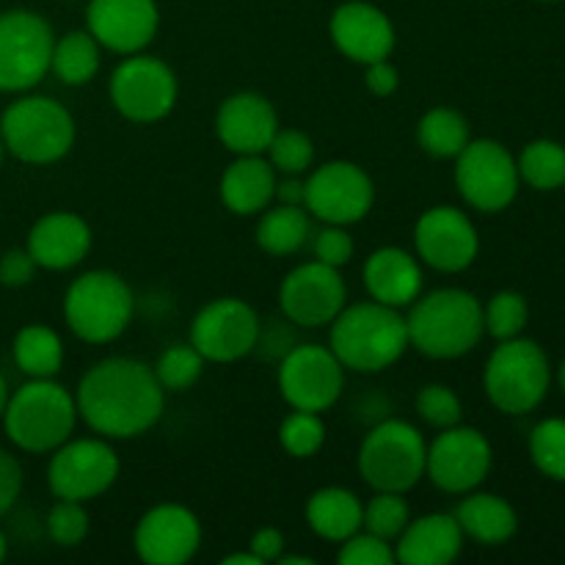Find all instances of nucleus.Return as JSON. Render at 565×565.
I'll use <instances>...</instances> for the list:
<instances>
[{
  "mask_svg": "<svg viewBox=\"0 0 565 565\" xmlns=\"http://www.w3.org/2000/svg\"><path fill=\"white\" fill-rule=\"evenodd\" d=\"M414 248L419 263L439 274H461L478 259L480 235L472 218L452 204H436L417 218Z\"/></svg>",
  "mask_w": 565,
  "mask_h": 565,
  "instance_id": "18",
  "label": "nucleus"
},
{
  "mask_svg": "<svg viewBox=\"0 0 565 565\" xmlns=\"http://www.w3.org/2000/svg\"><path fill=\"white\" fill-rule=\"evenodd\" d=\"M494 450L486 434L469 425H452L436 434L425 458V478L445 494H469L489 478Z\"/></svg>",
  "mask_w": 565,
  "mask_h": 565,
  "instance_id": "15",
  "label": "nucleus"
},
{
  "mask_svg": "<svg viewBox=\"0 0 565 565\" xmlns=\"http://www.w3.org/2000/svg\"><path fill=\"white\" fill-rule=\"evenodd\" d=\"M0 423L17 450L50 456L55 447L72 439L81 423L75 392L61 386L55 379H31L11 392Z\"/></svg>",
  "mask_w": 565,
  "mask_h": 565,
  "instance_id": "4",
  "label": "nucleus"
},
{
  "mask_svg": "<svg viewBox=\"0 0 565 565\" xmlns=\"http://www.w3.org/2000/svg\"><path fill=\"white\" fill-rule=\"evenodd\" d=\"M463 530L452 513L412 519L395 541V561L403 565H450L463 550Z\"/></svg>",
  "mask_w": 565,
  "mask_h": 565,
  "instance_id": "25",
  "label": "nucleus"
},
{
  "mask_svg": "<svg viewBox=\"0 0 565 565\" xmlns=\"http://www.w3.org/2000/svg\"><path fill=\"white\" fill-rule=\"evenodd\" d=\"M541 3H555V0H541Z\"/></svg>",
  "mask_w": 565,
  "mask_h": 565,
  "instance_id": "55",
  "label": "nucleus"
},
{
  "mask_svg": "<svg viewBox=\"0 0 565 565\" xmlns=\"http://www.w3.org/2000/svg\"><path fill=\"white\" fill-rule=\"evenodd\" d=\"M329 348L351 373L373 375L395 367L412 348L401 309L379 301L345 303L329 323Z\"/></svg>",
  "mask_w": 565,
  "mask_h": 565,
  "instance_id": "2",
  "label": "nucleus"
},
{
  "mask_svg": "<svg viewBox=\"0 0 565 565\" xmlns=\"http://www.w3.org/2000/svg\"><path fill=\"white\" fill-rule=\"evenodd\" d=\"M414 408H417L419 419L436 430L452 428L463 417L461 397L447 384H425L414 397Z\"/></svg>",
  "mask_w": 565,
  "mask_h": 565,
  "instance_id": "40",
  "label": "nucleus"
},
{
  "mask_svg": "<svg viewBox=\"0 0 565 565\" xmlns=\"http://www.w3.org/2000/svg\"><path fill=\"white\" fill-rule=\"evenodd\" d=\"M340 565H392L395 561V544L379 539V535L359 530L351 539H345L337 552Z\"/></svg>",
  "mask_w": 565,
  "mask_h": 565,
  "instance_id": "42",
  "label": "nucleus"
},
{
  "mask_svg": "<svg viewBox=\"0 0 565 565\" xmlns=\"http://www.w3.org/2000/svg\"><path fill=\"white\" fill-rule=\"evenodd\" d=\"M287 550V539L279 527H259L248 539V552L259 557V563H276Z\"/></svg>",
  "mask_w": 565,
  "mask_h": 565,
  "instance_id": "47",
  "label": "nucleus"
},
{
  "mask_svg": "<svg viewBox=\"0 0 565 565\" xmlns=\"http://www.w3.org/2000/svg\"><path fill=\"white\" fill-rule=\"evenodd\" d=\"M279 127L274 103L257 92L230 94L215 114V136L232 154H265Z\"/></svg>",
  "mask_w": 565,
  "mask_h": 565,
  "instance_id": "22",
  "label": "nucleus"
},
{
  "mask_svg": "<svg viewBox=\"0 0 565 565\" xmlns=\"http://www.w3.org/2000/svg\"><path fill=\"white\" fill-rule=\"evenodd\" d=\"M108 94L114 108L136 125H154L174 110L180 97L177 72L163 58L147 53L125 55L110 72Z\"/></svg>",
  "mask_w": 565,
  "mask_h": 565,
  "instance_id": "11",
  "label": "nucleus"
},
{
  "mask_svg": "<svg viewBox=\"0 0 565 565\" xmlns=\"http://www.w3.org/2000/svg\"><path fill=\"white\" fill-rule=\"evenodd\" d=\"M265 158L274 166L276 174L303 177L309 174V169L315 166V143L307 132L279 127L274 141H270V147L265 149Z\"/></svg>",
  "mask_w": 565,
  "mask_h": 565,
  "instance_id": "36",
  "label": "nucleus"
},
{
  "mask_svg": "<svg viewBox=\"0 0 565 565\" xmlns=\"http://www.w3.org/2000/svg\"><path fill=\"white\" fill-rule=\"evenodd\" d=\"M75 403L86 428L103 439H138L163 417L166 390L141 359L108 356L83 373Z\"/></svg>",
  "mask_w": 565,
  "mask_h": 565,
  "instance_id": "1",
  "label": "nucleus"
},
{
  "mask_svg": "<svg viewBox=\"0 0 565 565\" xmlns=\"http://www.w3.org/2000/svg\"><path fill=\"white\" fill-rule=\"evenodd\" d=\"M469 141L467 116L452 108H430L417 125V143L436 160H456Z\"/></svg>",
  "mask_w": 565,
  "mask_h": 565,
  "instance_id": "32",
  "label": "nucleus"
},
{
  "mask_svg": "<svg viewBox=\"0 0 565 565\" xmlns=\"http://www.w3.org/2000/svg\"><path fill=\"white\" fill-rule=\"evenodd\" d=\"M552 384V367L544 348L533 340H502L483 370V390L502 414H530L544 403Z\"/></svg>",
  "mask_w": 565,
  "mask_h": 565,
  "instance_id": "8",
  "label": "nucleus"
},
{
  "mask_svg": "<svg viewBox=\"0 0 565 565\" xmlns=\"http://www.w3.org/2000/svg\"><path fill=\"white\" fill-rule=\"evenodd\" d=\"M36 259L31 257L28 248H9L0 257V285L11 287V290H20V287L31 285L33 276H36Z\"/></svg>",
  "mask_w": 565,
  "mask_h": 565,
  "instance_id": "44",
  "label": "nucleus"
},
{
  "mask_svg": "<svg viewBox=\"0 0 565 565\" xmlns=\"http://www.w3.org/2000/svg\"><path fill=\"white\" fill-rule=\"evenodd\" d=\"M279 445L292 458L318 456L320 447L326 445L323 417L315 412H298V408H292L285 417V423L279 425Z\"/></svg>",
  "mask_w": 565,
  "mask_h": 565,
  "instance_id": "39",
  "label": "nucleus"
},
{
  "mask_svg": "<svg viewBox=\"0 0 565 565\" xmlns=\"http://www.w3.org/2000/svg\"><path fill=\"white\" fill-rule=\"evenodd\" d=\"M362 513L364 502L353 491L342 489V486H323V489L309 497L307 508H303L309 530L318 539L331 541V544H342L353 533H359L362 530Z\"/></svg>",
  "mask_w": 565,
  "mask_h": 565,
  "instance_id": "28",
  "label": "nucleus"
},
{
  "mask_svg": "<svg viewBox=\"0 0 565 565\" xmlns=\"http://www.w3.org/2000/svg\"><path fill=\"white\" fill-rule=\"evenodd\" d=\"M11 356L28 379H55L64 367V342L50 326H22L11 342Z\"/></svg>",
  "mask_w": 565,
  "mask_h": 565,
  "instance_id": "30",
  "label": "nucleus"
},
{
  "mask_svg": "<svg viewBox=\"0 0 565 565\" xmlns=\"http://www.w3.org/2000/svg\"><path fill=\"white\" fill-rule=\"evenodd\" d=\"M204 356L191 345V342H177L169 345L158 356V362L152 364L154 379L160 381V386L169 392H188L204 373Z\"/></svg>",
  "mask_w": 565,
  "mask_h": 565,
  "instance_id": "34",
  "label": "nucleus"
},
{
  "mask_svg": "<svg viewBox=\"0 0 565 565\" xmlns=\"http://www.w3.org/2000/svg\"><path fill=\"white\" fill-rule=\"evenodd\" d=\"M44 527H47V535L53 544L66 546V550L83 544L88 535V527H92V522H88L86 502L55 500V505L50 508Z\"/></svg>",
  "mask_w": 565,
  "mask_h": 565,
  "instance_id": "41",
  "label": "nucleus"
},
{
  "mask_svg": "<svg viewBox=\"0 0 565 565\" xmlns=\"http://www.w3.org/2000/svg\"><path fill=\"white\" fill-rule=\"evenodd\" d=\"M353 252H356V243H353L348 226L326 224L312 241L315 259L323 265H331V268H342V265L351 263Z\"/></svg>",
  "mask_w": 565,
  "mask_h": 565,
  "instance_id": "43",
  "label": "nucleus"
},
{
  "mask_svg": "<svg viewBox=\"0 0 565 565\" xmlns=\"http://www.w3.org/2000/svg\"><path fill=\"white\" fill-rule=\"evenodd\" d=\"M428 441L408 419H381L359 445L356 467L373 491L408 494L425 478Z\"/></svg>",
  "mask_w": 565,
  "mask_h": 565,
  "instance_id": "7",
  "label": "nucleus"
},
{
  "mask_svg": "<svg viewBox=\"0 0 565 565\" xmlns=\"http://www.w3.org/2000/svg\"><path fill=\"white\" fill-rule=\"evenodd\" d=\"M0 132L6 152L14 154L20 163L50 166L70 154L77 127L58 99L25 94L0 114Z\"/></svg>",
  "mask_w": 565,
  "mask_h": 565,
  "instance_id": "5",
  "label": "nucleus"
},
{
  "mask_svg": "<svg viewBox=\"0 0 565 565\" xmlns=\"http://www.w3.org/2000/svg\"><path fill=\"white\" fill-rule=\"evenodd\" d=\"M303 207L323 224L351 226L367 218L375 204V182L367 171L351 160H329L309 169Z\"/></svg>",
  "mask_w": 565,
  "mask_h": 565,
  "instance_id": "14",
  "label": "nucleus"
},
{
  "mask_svg": "<svg viewBox=\"0 0 565 565\" xmlns=\"http://www.w3.org/2000/svg\"><path fill=\"white\" fill-rule=\"evenodd\" d=\"M303 196H307V182L303 177L296 174H279L276 180V202L292 204V207H303Z\"/></svg>",
  "mask_w": 565,
  "mask_h": 565,
  "instance_id": "48",
  "label": "nucleus"
},
{
  "mask_svg": "<svg viewBox=\"0 0 565 565\" xmlns=\"http://www.w3.org/2000/svg\"><path fill=\"white\" fill-rule=\"evenodd\" d=\"M408 342L428 359H458L486 334L483 303L461 287H439L408 307Z\"/></svg>",
  "mask_w": 565,
  "mask_h": 565,
  "instance_id": "3",
  "label": "nucleus"
},
{
  "mask_svg": "<svg viewBox=\"0 0 565 565\" xmlns=\"http://www.w3.org/2000/svg\"><path fill=\"white\" fill-rule=\"evenodd\" d=\"M561 386H563V392H565V362L561 364Z\"/></svg>",
  "mask_w": 565,
  "mask_h": 565,
  "instance_id": "54",
  "label": "nucleus"
},
{
  "mask_svg": "<svg viewBox=\"0 0 565 565\" xmlns=\"http://www.w3.org/2000/svg\"><path fill=\"white\" fill-rule=\"evenodd\" d=\"M456 185L478 213H500L516 199L522 177L516 158L491 138L469 141L456 158Z\"/></svg>",
  "mask_w": 565,
  "mask_h": 565,
  "instance_id": "13",
  "label": "nucleus"
},
{
  "mask_svg": "<svg viewBox=\"0 0 565 565\" xmlns=\"http://www.w3.org/2000/svg\"><path fill=\"white\" fill-rule=\"evenodd\" d=\"M136 309L130 285L116 270H86L64 296V320L77 340L108 345L127 331Z\"/></svg>",
  "mask_w": 565,
  "mask_h": 565,
  "instance_id": "6",
  "label": "nucleus"
},
{
  "mask_svg": "<svg viewBox=\"0 0 565 565\" xmlns=\"http://www.w3.org/2000/svg\"><path fill=\"white\" fill-rule=\"evenodd\" d=\"M158 28V0H88L86 6V31L110 53H143Z\"/></svg>",
  "mask_w": 565,
  "mask_h": 565,
  "instance_id": "20",
  "label": "nucleus"
},
{
  "mask_svg": "<svg viewBox=\"0 0 565 565\" xmlns=\"http://www.w3.org/2000/svg\"><path fill=\"white\" fill-rule=\"evenodd\" d=\"M224 565H263L259 563V557L254 555V552H232V555H226L224 561H221Z\"/></svg>",
  "mask_w": 565,
  "mask_h": 565,
  "instance_id": "49",
  "label": "nucleus"
},
{
  "mask_svg": "<svg viewBox=\"0 0 565 565\" xmlns=\"http://www.w3.org/2000/svg\"><path fill=\"white\" fill-rule=\"evenodd\" d=\"M121 461L110 439L103 436H83L66 439L50 452L47 486L55 500L88 502L114 489L119 480Z\"/></svg>",
  "mask_w": 565,
  "mask_h": 565,
  "instance_id": "10",
  "label": "nucleus"
},
{
  "mask_svg": "<svg viewBox=\"0 0 565 565\" xmlns=\"http://www.w3.org/2000/svg\"><path fill=\"white\" fill-rule=\"evenodd\" d=\"M279 174L265 154H235L218 182L221 202L235 215H259L276 196Z\"/></svg>",
  "mask_w": 565,
  "mask_h": 565,
  "instance_id": "26",
  "label": "nucleus"
},
{
  "mask_svg": "<svg viewBox=\"0 0 565 565\" xmlns=\"http://www.w3.org/2000/svg\"><path fill=\"white\" fill-rule=\"evenodd\" d=\"M364 86L375 97H390L401 86V72H397V66L390 58L373 61V64L364 66Z\"/></svg>",
  "mask_w": 565,
  "mask_h": 565,
  "instance_id": "46",
  "label": "nucleus"
},
{
  "mask_svg": "<svg viewBox=\"0 0 565 565\" xmlns=\"http://www.w3.org/2000/svg\"><path fill=\"white\" fill-rule=\"evenodd\" d=\"M132 546L147 565H185L202 546V522L180 502H160L138 519Z\"/></svg>",
  "mask_w": 565,
  "mask_h": 565,
  "instance_id": "19",
  "label": "nucleus"
},
{
  "mask_svg": "<svg viewBox=\"0 0 565 565\" xmlns=\"http://www.w3.org/2000/svg\"><path fill=\"white\" fill-rule=\"evenodd\" d=\"M55 33L42 14L11 9L0 14V92L36 88L50 72Z\"/></svg>",
  "mask_w": 565,
  "mask_h": 565,
  "instance_id": "9",
  "label": "nucleus"
},
{
  "mask_svg": "<svg viewBox=\"0 0 565 565\" xmlns=\"http://www.w3.org/2000/svg\"><path fill=\"white\" fill-rule=\"evenodd\" d=\"M412 522V508H408L406 494H395V491H375L373 500L364 502L362 513V530L379 535V539L395 544L406 524Z\"/></svg>",
  "mask_w": 565,
  "mask_h": 565,
  "instance_id": "35",
  "label": "nucleus"
},
{
  "mask_svg": "<svg viewBox=\"0 0 565 565\" xmlns=\"http://www.w3.org/2000/svg\"><path fill=\"white\" fill-rule=\"evenodd\" d=\"M348 303V285L340 268L309 259L281 279L279 307L287 323L298 329H323Z\"/></svg>",
  "mask_w": 565,
  "mask_h": 565,
  "instance_id": "17",
  "label": "nucleus"
},
{
  "mask_svg": "<svg viewBox=\"0 0 565 565\" xmlns=\"http://www.w3.org/2000/svg\"><path fill=\"white\" fill-rule=\"evenodd\" d=\"M9 397H11V390H9V384H6V375L0 373V417H3L6 403H9Z\"/></svg>",
  "mask_w": 565,
  "mask_h": 565,
  "instance_id": "51",
  "label": "nucleus"
},
{
  "mask_svg": "<svg viewBox=\"0 0 565 565\" xmlns=\"http://www.w3.org/2000/svg\"><path fill=\"white\" fill-rule=\"evenodd\" d=\"M6 158V143H3V132H0V163H3Z\"/></svg>",
  "mask_w": 565,
  "mask_h": 565,
  "instance_id": "53",
  "label": "nucleus"
},
{
  "mask_svg": "<svg viewBox=\"0 0 565 565\" xmlns=\"http://www.w3.org/2000/svg\"><path fill=\"white\" fill-rule=\"evenodd\" d=\"M329 33L334 47L362 66L390 58L397 44L390 14L367 0H345L337 6L329 20Z\"/></svg>",
  "mask_w": 565,
  "mask_h": 565,
  "instance_id": "21",
  "label": "nucleus"
},
{
  "mask_svg": "<svg viewBox=\"0 0 565 565\" xmlns=\"http://www.w3.org/2000/svg\"><path fill=\"white\" fill-rule=\"evenodd\" d=\"M254 235L257 246L270 257H292L312 237V215L307 213V207H292V204L265 207Z\"/></svg>",
  "mask_w": 565,
  "mask_h": 565,
  "instance_id": "29",
  "label": "nucleus"
},
{
  "mask_svg": "<svg viewBox=\"0 0 565 565\" xmlns=\"http://www.w3.org/2000/svg\"><path fill=\"white\" fill-rule=\"evenodd\" d=\"M458 519V527L463 530V539H472L483 546H500L516 535L519 516L508 500L486 491H469L458 508L452 511Z\"/></svg>",
  "mask_w": 565,
  "mask_h": 565,
  "instance_id": "27",
  "label": "nucleus"
},
{
  "mask_svg": "<svg viewBox=\"0 0 565 565\" xmlns=\"http://www.w3.org/2000/svg\"><path fill=\"white\" fill-rule=\"evenodd\" d=\"M519 177L535 191H557L565 185V147L550 138L530 141L516 158Z\"/></svg>",
  "mask_w": 565,
  "mask_h": 565,
  "instance_id": "33",
  "label": "nucleus"
},
{
  "mask_svg": "<svg viewBox=\"0 0 565 565\" xmlns=\"http://www.w3.org/2000/svg\"><path fill=\"white\" fill-rule=\"evenodd\" d=\"M22 494V467L17 456L0 447V516L14 508V502Z\"/></svg>",
  "mask_w": 565,
  "mask_h": 565,
  "instance_id": "45",
  "label": "nucleus"
},
{
  "mask_svg": "<svg viewBox=\"0 0 565 565\" xmlns=\"http://www.w3.org/2000/svg\"><path fill=\"white\" fill-rule=\"evenodd\" d=\"M259 315L248 301L235 296L204 303L191 323V345L204 362L232 364L254 353L259 340Z\"/></svg>",
  "mask_w": 565,
  "mask_h": 565,
  "instance_id": "16",
  "label": "nucleus"
},
{
  "mask_svg": "<svg viewBox=\"0 0 565 565\" xmlns=\"http://www.w3.org/2000/svg\"><path fill=\"white\" fill-rule=\"evenodd\" d=\"M103 64V44L88 31H70L53 44V61L50 72H55L66 86H86L97 77Z\"/></svg>",
  "mask_w": 565,
  "mask_h": 565,
  "instance_id": "31",
  "label": "nucleus"
},
{
  "mask_svg": "<svg viewBox=\"0 0 565 565\" xmlns=\"http://www.w3.org/2000/svg\"><path fill=\"white\" fill-rule=\"evenodd\" d=\"M92 226L70 210H53L42 215L28 232L25 248L44 270H70L92 252Z\"/></svg>",
  "mask_w": 565,
  "mask_h": 565,
  "instance_id": "23",
  "label": "nucleus"
},
{
  "mask_svg": "<svg viewBox=\"0 0 565 565\" xmlns=\"http://www.w3.org/2000/svg\"><path fill=\"white\" fill-rule=\"evenodd\" d=\"M530 458L535 469L565 483V419H544L530 434Z\"/></svg>",
  "mask_w": 565,
  "mask_h": 565,
  "instance_id": "38",
  "label": "nucleus"
},
{
  "mask_svg": "<svg viewBox=\"0 0 565 565\" xmlns=\"http://www.w3.org/2000/svg\"><path fill=\"white\" fill-rule=\"evenodd\" d=\"M279 392L285 403L298 412L323 414L334 406L345 390V367L331 353V348L318 342L292 345L279 359Z\"/></svg>",
  "mask_w": 565,
  "mask_h": 565,
  "instance_id": "12",
  "label": "nucleus"
},
{
  "mask_svg": "<svg viewBox=\"0 0 565 565\" xmlns=\"http://www.w3.org/2000/svg\"><path fill=\"white\" fill-rule=\"evenodd\" d=\"M6 555H9V541H6V533L0 530V563L6 561Z\"/></svg>",
  "mask_w": 565,
  "mask_h": 565,
  "instance_id": "52",
  "label": "nucleus"
},
{
  "mask_svg": "<svg viewBox=\"0 0 565 565\" xmlns=\"http://www.w3.org/2000/svg\"><path fill=\"white\" fill-rule=\"evenodd\" d=\"M276 563H279V565H315L312 557H307V555H287V552Z\"/></svg>",
  "mask_w": 565,
  "mask_h": 565,
  "instance_id": "50",
  "label": "nucleus"
},
{
  "mask_svg": "<svg viewBox=\"0 0 565 565\" xmlns=\"http://www.w3.org/2000/svg\"><path fill=\"white\" fill-rule=\"evenodd\" d=\"M364 290L373 301L392 309H406L423 296V265L419 257L401 246H381L364 259Z\"/></svg>",
  "mask_w": 565,
  "mask_h": 565,
  "instance_id": "24",
  "label": "nucleus"
},
{
  "mask_svg": "<svg viewBox=\"0 0 565 565\" xmlns=\"http://www.w3.org/2000/svg\"><path fill=\"white\" fill-rule=\"evenodd\" d=\"M527 320H530V307L527 301H524L522 292H513V290L494 292V296L489 298V303L483 307L486 334L494 337L497 342L522 337Z\"/></svg>",
  "mask_w": 565,
  "mask_h": 565,
  "instance_id": "37",
  "label": "nucleus"
}]
</instances>
